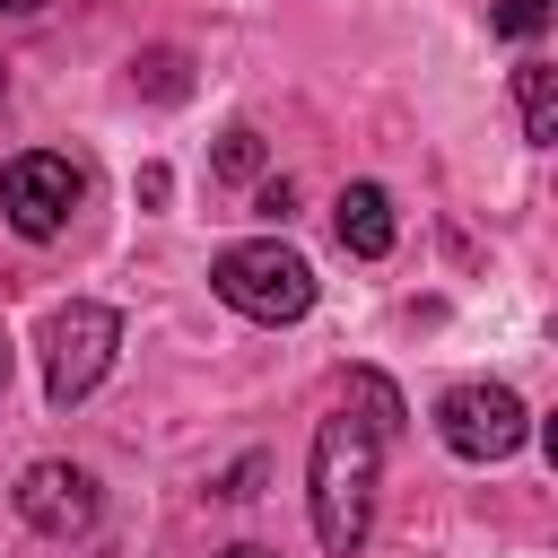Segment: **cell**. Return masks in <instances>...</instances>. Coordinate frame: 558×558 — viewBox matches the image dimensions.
Masks as SVG:
<instances>
[{
    "mask_svg": "<svg viewBox=\"0 0 558 558\" xmlns=\"http://www.w3.org/2000/svg\"><path fill=\"white\" fill-rule=\"evenodd\" d=\"M253 209H262L270 227H288V209H296V183H262V192H253Z\"/></svg>",
    "mask_w": 558,
    "mask_h": 558,
    "instance_id": "cell-13",
    "label": "cell"
},
{
    "mask_svg": "<svg viewBox=\"0 0 558 558\" xmlns=\"http://www.w3.org/2000/svg\"><path fill=\"white\" fill-rule=\"evenodd\" d=\"M17 514L35 523V532H87L96 523V480L78 471V462H26V480H17Z\"/></svg>",
    "mask_w": 558,
    "mask_h": 558,
    "instance_id": "cell-6",
    "label": "cell"
},
{
    "mask_svg": "<svg viewBox=\"0 0 558 558\" xmlns=\"http://www.w3.org/2000/svg\"><path fill=\"white\" fill-rule=\"evenodd\" d=\"M227 558H279V549H262V541H235V549H227Z\"/></svg>",
    "mask_w": 558,
    "mask_h": 558,
    "instance_id": "cell-14",
    "label": "cell"
},
{
    "mask_svg": "<svg viewBox=\"0 0 558 558\" xmlns=\"http://www.w3.org/2000/svg\"><path fill=\"white\" fill-rule=\"evenodd\" d=\"M209 166H218L227 183H253V174H262V131H244V122H235V131L218 140V157H209Z\"/></svg>",
    "mask_w": 558,
    "mask_h": 558,
    "instance_id": "cell-10",
    "label": "cell"
},
{
    "mask_svg": "<svg viewBox=\"0 0 558 558\" xmlns=\"http://www.w3.org/2000/svg\"><path fill=\"white\" fill-rule=\"evenodd\" d=\"M0 384H9V349H0Z\"/></svg>",
    "mask_w": 558,
    "mask_h": 558,
    "instance_id": "cell-16",
    "label": "cell"
},
{
    "mask_svg": "<svg viewBox=\"0 0 558 558\" xmlns=\"http://www.w3.org/2000/svg\"><path fill=\"white\" fill-rule=\"evenodd\" d=\"M514 105H523V140H558V70L549 61H523L514 70Z\"/></svg>",
    "mask_w": 558,
    "mask_h": 558,
    "instance_id": "cell-8",
    "label": "cell"
},
{
    "mask_svg": "<svg viewBox=\"0 0 558 558\" xmlns=\"http://www.w3.org/2000/svg\"><path fill=\"white\" fill-rule=\"evenodd\" d=\"M349 401L366 410V427H375V436H392V427H401V392H392L384 375H366V366H357V375H349Z\"/></svg>",
    "mask_w": 558,
    "mask_h": 558,
    "instance_id": "cell-9",
    "label": "cell"
},
{
    "mask_svg": "<svg viewBox=\"0 0 558 558\" xmlns=\"http://www.w3.org/2000/svg\"><path fill=\"white\" fill-rule=\"evenodd\" d=\"M436 427H445V445H453L462 462H506V453L523 445V401H514L506 384H453V392L436 401Z\"/></svg>",
    "mask_w": 558,
    "mask_h": 558,
    "instance_id": "cell-5",
    "label": "cell"
},
{
    "mask_svg": "<svg viewBox=\"0 0 558 558\" xmlns=\"http://www.w3.org/2000/svg\"><path fill=\"white\" fill-rule=\"evenodd\" d=\"M331 227H340V244H349L357 262L392 253V201H384V183H349L340 209H331Z\"/></svg>",
    "mask_w": 558,
    "mask_h": 558,
    "instance_id": "cell-7",
    "label": "cell"
},
{
    "mask_svg": "<svg viewBox=\"0 0 558 558\" xmlns=\"http://www.w3.org/2000/svg\"><path fill=\"white\" fill-rule=\"evenodd\" d=\"M140 70H148V96H183V61L174 52H148Z\"/></svg>",
    "mask_w": 558,
    "mask_h": 558,
    "instance_id": "cell-12",
    "label": "cell"
},
{
    "mask_svg": "<svg viewBox=\"0 0 558 558\" xmlns=\"http://www.w3.org/2000/svg\"><path fill=\"white\" fill-rule=\"evenodd\" d=\"M0 9H35V0H0Z\"/></svg>",
    "mask_w": 558,
    "mask_h": 558,
    "instance_id": "cell-15",
    "label": "cell"
},
{
    "mask_svg": "<svg viewBox=\"0 0 558 558\" xmlns=\"http://www.w3.org/2000/svg\"><path fill=\"white\" fill-rule=\"evenodd\" d=\"M113 340H122V323H113V305H61L52 323H44V392L70 410V401H87L96 384H105V366H113Z\"/></svg>",
    "mask_w": 558,
    "mask_h": 558,
    "instance_id": "cell-3",
    "label": "cell"
},
{
    "mask_svg": "<svg viewBox=\"0 0 558 558\" xmlns=\"http://www.w3.org/2000/svg\"><path fill=\"white\" fill-rule=\"evenodd\" d=\"M375 462H384V436L357 410L314 427V488L305 497H314V541L331 558H349L366 541V523H375Z\"/></svg>",
    "mask_w": 558,
    "mask_h": 558,
    "instance_id": "cell-1",
    "label": "cell"
},
{
    "mask_svg": "<svg viewBox=\"0 0 558 558\" xmlns=\"http://www.w3.org/2000/svg\"><path fill=\"white\" fill-rule=\"evenodd\" d=\"M549 26V0H506L497 9V35H541Z\"/></svg>",
    "mask_w": 558,
    "mask_h": 558,
    "instance_id": "cell-11",
    "label": "cell"
},
{
    "mask_svg": "<svg viewBox=\"0 0 558 558\" xmlns=\"http://www.w3.org/2000/svg\"><path fill=\"white\" fill-rule=\"evenodd\" d=\"M78 201H87V174H78L70 157H52V148L9 157V174H0V209H9L17 235H61Z\"/></svg>",
    "mask_w": 558,
    "mask_h": 558,
    "instance_id": "cell-4",
    "label": "cell"
},
{
    "mask_svg": "<svg viewBox=\"0 0 558 558\" xmlns=\"http://www.w3.org/2000/svg\"><path fill=\"white\" fill-rule=\"evenodd\" d=\"M209 288L253 323H296L314 305V262L296 244H279V235H253V244H227L209 262Z\"/></svg>",
    "mask_w": 558,
    "mask_h": 558,
    "instance_id": "cell-2",
    "label": "cell"
}]
</instances>
